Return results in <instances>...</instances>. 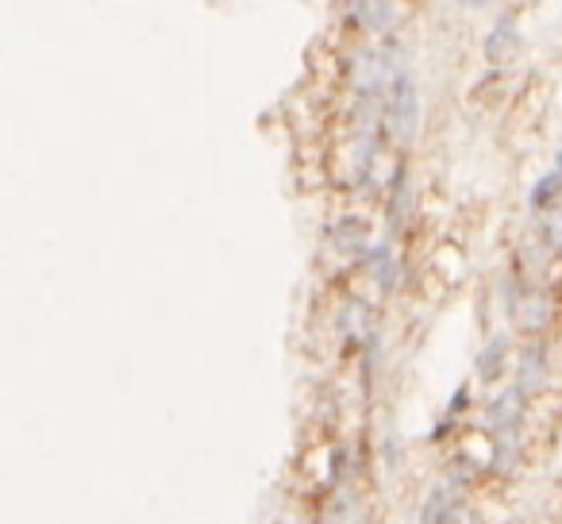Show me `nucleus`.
<instances>
[{
    "label": "nucleus",
    "mask_w": 562,
    "mask_h": 524,
    "mask_svg": "<svg viewBox=\"0 0 562 524\" xmlns=\"http://www.w3.org/2000/svg\"><path fill=\"white\" fill-rule=\"evenodd\" d=\"M524 421H528V398L516 386L493 393V401L485 405V428L493 436V470L497 475H508L520 459Z\"/></svg>",
    "instance_id": "1"
},
{
    "label": "nucleus",
    "mask_w": 562,
    "mask_h": 524,
    "mask_svg": "<svg viewBox=\"0 0 562 524\" xmlns=\"http://www.w3.org/2000/svg\"><path fill=\"white\" fill-rule=\"evenodd\" d=\"M420 86H416V74L408 66H397L385 86L382 97V127L385 140L397 143V147H408V143L420 135Z\"/></svg>",
    "instance_id": "2"
},
{
    "label": "nucleus",
    "mask_w": 562,
    "mask_h": 524,
    "mask_svg": "<svg viewBox=\"0 0 562 524\" xmlns=\"http://www.w3.org/2000/svg\"><path fill=\"white\" fill-rule=\"evenodd\" d=\"M501 305L513 316V324L528 336H539V332L551 328L554 321V301L551 293L539 282H520V278H505L501 282Z\"/></svg>",
    "instance_id": "3"
},
{
    "label": "nucleus",
    "mask_w": 562,
    "mask_h": 524,
    "mask_svg": "<svg viewBox=\"0 0 562 524\" xmlns=\"http://www.w3.org/2000/svg\"><path fill=\"white\" fill-rule=\"evenodd\" d=\"M344 16L355 32L390 40L401 24V4L397 0H344Z\"/></svg>",
    "instance_id": "4"
},
{
    "label": "nucleus",
    "mask_w": 562,
    "mask_h": 524,
    "mask_svg": "<svg viewBox=\"0 0 562 524\" xmlns=\"http://www.w3.org/2000/svg\"><path fill=\"white\" fill-rule=\"evenodd\" d=\"M413 201H416V193H413V178H408V163L397 158L390 178H385V239H397L408 227V220H413Z\"/></svg>",
    "instance_id": "5"
},
{
    "label": "nucleus",
    "mask_w": 562,
    "mask_h": 524,
    "mask_svg": "<svg viewBox=\"0 0 562 524\" xmlns=\"http://www.w3.org/2000/svg\"><path fill=\"white\" fill-rule=\"evenodd\" d=\"M513 378H516L513 386L524 393V398H531V393L543 390L547 378H551V347H547V339L531 336V344L520 347V355H516V367H513Z\"/></svg>",
    "instance_id": "6"
},
{
    "label": "nucleus",
    "mask_w": 562,
    "mask_h": 524,
    "mask_svg": "<svg viewBox=\"0 0 562 524\" xmlns=\"http://www.w3.org/2000/svg\"><path fill=\"white\" fill-rule=\"evenodd\" d=\"M462 501V478L447 475L443 482H436L420 501V524H451L454 513H459Z\"/></svg>",
    "instance_id": "7"
},
{
    "label": "nucleus",
    "mask_w": 562,
    "mask_h": 524,
    "mask_svg": "<svg viewBox=\"0 0 562 524\" xmlns=\"http://www.w3.org/2000/svg\"><path fill=\"white\" fill-rule=\"evenodd\" d=\"M362 267H367L370 282L382 298H390L401 282V258L393 250V239H382V243H370V250L362 255Z\"/></svg>",
    "instance_id": "8"
},
{
    "label": "nucleus",
    "mask_w": 562,
    "mask_h": 524,
    "mask_svg": "<svg viewBox=\"0 0 562 524\" xmlns=\"http://www.w3.org/2000/svg\"><path fill=\"white\" fill-rule=\"evenodd\" d=\"M508 363H513V336H508V332H493V336L485 339V344L477 347V355H474L477 382H485V386L501 382V378H505V370H508Z\"/></svg>",
    "instance_id": "9"
},
{
    "label": "nucleus",
    "mask_w": 562,
    "mask_h": 524,
    "mask_svg": "<svg viewBox=\"0 0 562 524\" xmlns=\"http://www.w3.org/2000/svg\"><path fill=\"white\" fill-rule=\"evenodd\" d=\"M336 332L344 339L347 352H359L370 336H374V321H370V305L362 298H347L336 313Z\"/></svg>",
    "instance_id": "10"
},
{
    "label": "nucleus",
    "mask_w": 562,
    "mask_h": 524,
    "mask_svg": "<svg viewBox=\"0 0 562 524\" xmlns=\"http://www.w3.org/2000/svg\"><path fill=\"white\" fill-rule=\"evenodd\" d=\"M328 243L336 255L344 258H362L370 250V224L362 216H344L328 227Z\"/></svg>",
    "instance_id": "11"
},
{
    "label": "nucleus",
    "mask_w": 562,
    "mask_h": 524,
    "mask_svg": "<svg viewBox=\"0 0 562 524\" xmlns=\"http://www.w3.org/2000/svg\"><path fill=\"white\" fill-rule=\"evenodd\" d=\"M321 524H370L367 501L351 490V486H336L331 498L321 509Z\"/></svg>",
    "instance_id": "12"
},
{
    "label": "nucleus",
    "mask_w": 562,
    "mask_h": 524,
    "mask_svg": "<svg viewBox=\"0 0 562 524\" xmlns=\"http://www.w3.org/2000/svg\"><path fill=\"white\" fill-rule=\"evenodd\" d=\"M482 51L493 66H505L508 58H516V51H520V27H516V20L513 16L497 20V24L490 27V35H485Z\"/></svg>",
    "instance_id": "13"
},
{
    "label": "nucleus",
    "mask_w": 562,
    "mask_h": 524,
    "mask_svg": "<svg viewBox=\"0 0 562 524\" xmlns=\"http://www.w3.org/2000/svg\"><path fill=\"white\" fill-rule=\"evenodd\" d=\"M562 201V174L559 170H547L536 186L528 189V209L531 212H547L551 204Z\"/></svg>",
    "instance_id": "14"
},
{
    "label": "nucleus",
    "mask_w": 562,
    "mask_h": 524,
    "mask_svg": "<svg viewBox=\"0 0 562 524\" xmlns=\"http://www.w3.org/2000/svg\"><path fill=\"white\" fill-rule=\"evenodd\" d=\"M539 235H543V247L554 250V255H562V201L551 204V209L543 212V224H539Z\"/></svg>",
    "instance_id": "15"
},
{
    "label": "nucleus",
    "mask_w": 562,
    "mask_h": 524,
    "mask_svg": "<svg viewBox=\"0 0 562 524\" xmlns=\"http://www.w3.org/2000/svg\"><path fill=\"white\" fill-rule=\"evenodd\" d=\"M467 409H470V386H459V390L451 393V401H447V421H459Z\"/></svg>",
    "instance_id": "16"
},
{
    "label": "nucleus",
    "mask_w": 562,
    "mask_h": 524,
    "mask_svg": "<svg viewBox=\"0 0 562 524\" xmlns=\"http://www.w3.org/2000/svg\"><path fill=\"white\" fill-rule=\"evenodd\" d=\"M454 4H462V9H485L490 0H454Z\"/></svg>",
    "instance_id": "17"
},
{
    "label": "nucleus",
    "mask_w": 562,
    "mask_h": 524,
    "mask_svg": "<svg viewBox=\"0 0 562 524\" xmlns=\"http://www.w3.org/2000/svg\"><path fill=\"white\" fill-rule=\"evenodd\" d=\"M554 170L562 174V150H559V155H554Z\"/></svg>",
    "instance_id": "18"
}]
</instances>
